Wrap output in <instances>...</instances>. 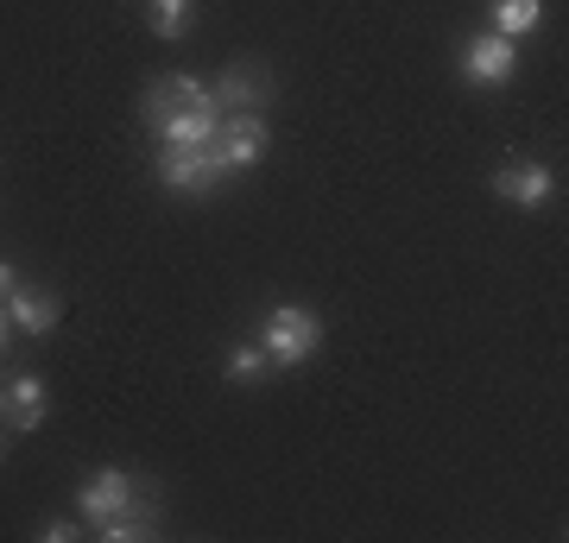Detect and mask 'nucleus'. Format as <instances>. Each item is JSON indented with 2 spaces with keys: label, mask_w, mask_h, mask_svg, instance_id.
Instances as JSON below:
<instances>
[{
  "label": "nucleus",
  "mask_w": 569,
  "mask_h": 543,
  "mask_svg": "<svg viewBox=\"0 0 569 543\" xmlns=\"http://www.w3.org/2000/svg\"><path fill=\"white\" fill-rule=\"evenodd\" d=\"M260 348L272 354V366H305L323 348V322L310 316L305 303H272L260 329Z\"/></svg>",
  "instance_id": "1"
},
{
  "label": "nucleus",
  "mask_w": 569,
  "mask_h": 543,
  "mask_svg": "<svg viewBox=\"0 0 569 543\" xmlns=\"http://www.w3.org/2000/svg\"><path fill=\"white\" fill-rule=\"evenodd\" d=\"M152 171H159L164 190H183V197H216L228 183V159L216 145H164Z\"/></svg>",
  "instance_id": "2"
},
{
  "label": "nucleus",
  "mask_w": 569,
  "mask_h": 543,
  "mask_svg": "<svg viewBox=\"0 0 569 543\" xmlns=\"http://www.w3.org/2000/svg\"><path fill=\"white\" fill-rule=\"evenodd\" d=\"M133 500H146V493H140L133 474H121V467H102V474H89V481L77 486V512H82L89 531H102V524L114 519V512H127Z\"/></svg>",
  "instance_id": "3"
},
{
  "label": "nucleus",
  "mask_w": 569,
  "mask_h": 543,
  "mask_svg": "<svg viewBox=\"0 0 569 543\" xmlns=\"http://www.w3.org/2000/svg\"><path fill=\"white\" fill-rule=\"evenodd\" d=\"M493 197L512 202V209H545L550 197H557V178H550V164L538 159H512L493 171Z\"/></svg>",
  "instance_id": "4"
},
{
  "label": "nucleus",
  "mask_w": 569,
  "mask_h": 543,
  "mask_svg": "<svg viewBox=\"0 0 569 543\" xmlns=\"http://www.w3.org/2000/svg\"><path fill=\"white\" fill-rule=\"evenodd\" d=\"M512 70H519V51L500 32H481V39L462 44V77L475 89H500V82H512Z\"/></svg>",
  "instance_id": "5"
},
{
  "label": "nucleus",
  "mask_w": 569,
  "mask_h": 543,
  "mask_svg": "<svg viewBox=\"0 0 569 543\" xmlns=\"http://www.w3.org/2000/svg\"><path fill=\"white\" fill-rule=\"evenodd\" d=\"M44 411H51V392H44L39 373H13V380L0 385V423L7 430H39Z\"/></svg>",
  "instance_id": "6"
},
{
  "label": "nucleus",
  "mask_w": 569,
  "mask_h": 543,
  "mask_svg": "<svg viewBox=\"0 0 569 543\" xmlns=\"http://www.w3.org/2000/svg\"><path fill=\"white\" fill-rule=\"evenodd\" d=\"M152 133H159L164 145H216V133H222V101L209 95L203 108H178V114H164Z\"/></svg>",
  "instance_id": "7"
},
{
  "label": "nucleus",
  "mask_w": 569,
  "mask_h": 543,
  "mask_svg": "<svg viewBox=\"0 0 569 543\" xmlns=\"http://www.w3.org/2000/svg\"><path fill=\"white\" fill-rule=\"evenodd\" d=\"M216 152L228 159V171L260 164L266 159V121H260V114H228L222 133H216Z\"/></svg>",
  "instance_id": "8"
},
{
  "label": "nucleus",
  "mask_w": 569,
  "mask_h": 543,
  "mask_svg": "<svg viewBox=\"0 0 569 543\" xmlns=\"http://www.w3.org/2000/svg\"><path fill=\"white\" fill-rule=\"evenodd\" d=\"M7 316H13V329H26V335H51L63 316V303L51 298V291H39V284H13L7 291Z\"/></svg>",
  "instance_id": "9"
},
{
  "label": "nucleus",
  "mask_w": 569,
  "mask_h": 543,
  "mask_svg": "<svg viewBox=\"0 0 569 543\" xmlns=\"http://www.w3.org/2000/svg\"><path fill=\"white\" fill-rule=\"evenodd\" d=\"M203 101H209V89L197 77H183V70H178V77L152 82V95H146V121L159 127L164 114H178V108H203Z\"/></svg>",
  "instance_id": "10"
},
{
  "label": "nucleus",
  "mask_w": 569,
  "mask_h": 543,
  "mask_svg": "<svg viewBox=\"0 0 569 543\" xmlns=\"http://www.w3.org/2000/svg\"><path fill=\"white\" fill-rule=\"evenodd\" d=\"M159 531V512H152V500H133L127 512H114V519L96 531V537H108V543H140V537H152Z\"/></svg>",
  "instance_id": "11"
},
{
  "label": "nucleus",
  "mask_w": 569,
  "mask_h": 543,
  "mask_svg": "<svg viewBox=\"0 0 569 543\" xmlns=\"http://www.w3.org/2000/svg\"><path fill=\"white\" fill-rule=\"evenodd\" d=\"M538 20H545V0H493V32L500 39H519Z\"/></svg>",
  "instance_id": "12"
},
{
  "label": "nucleus",
  "mask_w": 569,
  "mask_h": 543,
  "mask_svg": "<svg viewBox=\"0 0 569 543\" xmlns=\"http://www.w3.org/2000/svg\"><path fill=\"white\" fill-rule=\"evenodd\" d=\"M266 373H272V354H266L260 342H234L228 348V380H266Z\"/></svg>",
  "instance_id": "13"
},
{
  "label": "nucleus",
  "mask_w": 569,
  "mask_h": 543,
  "mask_svg": "<svg viewBox=\"0 0 569 543\" xmlns=\"http://www.w3.org/2000/svg\"><path fill=\"white\" fill-rule=\"evenodd\" d=\"M209 95H216V101H260V95H266V77H260V70H241V63H234V70H228L216 89H209Z\"/></svg>",
  "instance_id": "14"
},
{
  "label": "nucleus",
  "mask_w": 569,
  "mask_h": 543,
  "mask_svg": "<svg viewBox=\"0 0 569 543\" xmlns=\"http://www.w3.org/2000/svg\"><path fill=\"white\" fill-rule=\"evenodd\" d=\"M146 20H152L159 39H183V26H190V0H152Z\"/></svg>",
  "instance_id": "15"
},
{
  "label": "nucleus",
  "mask_w": 569,
  "mask_h": 543,
  "mask_svg": "<svg viewBox=\"0 0 569 543\" xmlns=\"http://www.w3.org/2000/svg\"><path fill=\"white\" fill-rule=\"evenodd\" d=\"M7 342H13V316H7V303H0V354H7Z\"/></svg>",
  "instance_id": "16"
},
{
  "label": "nucleus",
  "mask_w": 569,
  "mask_h": 543,
  "mask_svg": "<svg viewBox=\"0 0 569 543\" xmlns=\"http://www.w3.org/2000/svg\"><path fill=\"white\" fill-rule=\"evenodd\" d=\"M13 284H20V279H13V265L0 260V303H7V291H13Z\"/></svg>",
  "instance_id": "17"
}]
</instances>
